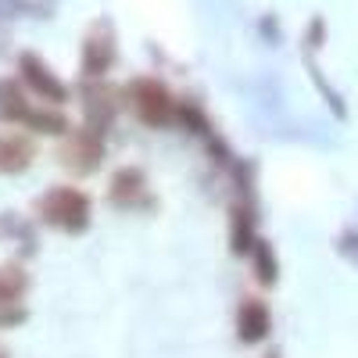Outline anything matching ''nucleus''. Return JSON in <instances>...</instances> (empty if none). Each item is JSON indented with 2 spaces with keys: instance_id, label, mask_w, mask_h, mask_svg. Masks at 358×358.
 <instances>
[{
  "instance_id": "f257e3e1",
  "label": "nucleus",
  "mask_w": 358,
  "mask_h": 358,
  "mask_svg": "<svg viewBox=\"0 0 358 358\" xmlns=\"http://www.w3.org/2000/svg\"><path fill=\"white\" fill-rule=\"evenodd\" d=\"M33 212H36V222L57 229V233H86L90 222H94V201H90L86 190L72 187V183H57L50 187L47 194L36 197L33 204Z\"/></svg>"
},
{
  "instance_id": "f03ea898",
  "label": "nucleus",
  "mask_w": 358,
  "mask_h": 358,
  "mask_svg": "<svg viewBox=\"0 0 358 358\" xmlns=\"http://www.w3.org/2000/svg\"><path fill=\"white\" fill-rule=\"evenodd\" d=\"M122 97H126L129 111L151 129H169V126L179 122V97L155 76L129 79L126 90H122Z\"/></svg>"
},
{
  "instance_id": "7ed1b4c3",
  "label": "nucleus",
  "mask_w": 358,
  "mask_h": 358,
  "mask_svg": "<svg viewBox=\"0 0 358 358\" xmlns=\"http://www.w3.org/2000/svg\"><path fill=\"white\" fill-rule=\"evenodd\" d=\"M108 158V143L104 133L83 126H72L69 136H62V147H57V165L72 176H94Z\"/></svg>"
},
{
  "instance_id": "20e7f679",
  "label": "nucleus",
  "mask_w": 358,
  "mask_h": 358,
  "mask_svg": "<svg viewBox=\"0 0 358 358\" xmlns=\"http://www.w3.org/2000/svg\"><path fill=\"white\" fill-rule=\"evenodd\" d=\"M118 62V40H115V25L108 18L90 22L86 36H83V50H79V76L83 83H104L108 72Z\"/></svg>"
},
{
  "instance_id": "39448f33",
  "label": "nucleus",
  "mask_w": 358,
  "mask_h": 358,
  "mask_svg": "<svg viewBox=\"0 0 358 358\" xmlns=\"http://www.w3.org/2000/svg\"><path fill=\"white\" fill-rule=\"evenodd\" d=\"M29 273L22 262L0 265V330H15L29 319Z\"/></svg>"
},
{
  "instance_id": "423d86ee",
  "label": "nucleus",
  "mask_w": 358,
  "mask_h": 358,
  "mask_svg": "<svg viewBox=\"0 0 358 358\" xmlns=\"http://www.w3.org/2000/svg\"><path fill=\"white\" fill-rule=\"evenodd\" d=\"M18 79L25 83V90H29V94H33L40 104H54V108L69 104V86L57 79V72L43 62L40 54H33V50L18 54Z\"/></svg>"
},
{
  "instance_id": "0eeeda50",
  "label": "nucleus",
  "mask_w": 358,
  "mask_h": 358,
  "mask_svg": "<svg viewBox=\"0 0 358 358\" xmlns=\"http://www.w3.org/2000/svg\"><path fill=\"white\" fill-rule=\"evenodd\" d=\"M108 204L118 212H136V208L151 204V183L140 165H122L108 179Z\"/></svg>"
},
{
  "instance_id": "6e6552de",
  "label": "nucleus",
  "mask_w": 358,
  "mask_h": 358,
  "mask_svg": "<svg viewBox=\"0 0 358 358\" xmlns=\"http://www.w3.org/2000/svg\"><path fill=\"white\" fill-rule=\"evenodd\" d=\"M118 97L122 94L108 83H86L83 86V122L97 133H108L115 126L118 111H122V101Z\"/></svg>"
},
{
  "instance_id": "1a4fd4ad",
  "label": "nucleus",
  "mask_w": 358,
  "mask_h": 358,
  "mask_svg": "<svg viewBox=\"0 0 358 358\" xmlns=\"http://www.w3.org/2000/svg\"><path fill=\"white\" fill-rule=\"evenodd\" d=\"M268 334H273V315H268V305L262 301V297H255V294L241 297V305H236V341L255 348V344L268 341Z\"/></svg>"
},
{
  "instance_id": "9d476101",
  "label": "nucleus",
  "mask_w": 358,
  "mask_h": 358,
  "mask_svg": "<svg viewBox=\"0 0 358 358\" xmlns=\"http://www.w3.org/2000/svg\"><path fill=\"white\" fill-rule=\"evenodd\" d=\"M36 162V143L22 129L0 133V176H22Z\"/></svg>"
},
{
  "instance_id": "9b49d317",
  "label": "nucleus",
  "mask_w": 358,
  "mask_h": 358,
  "mask_svg": "<svg viewBox=\"0 0 358 358\" xmlns=\"http://www.w3.org/2000/svg\"><path fill=\"white\" fill-rule=\"evenodd\" d=\"M258 244V215L251 201H233L229 208V251L236 258L251 255V248Z\"/></svg>"
},
{
  "instance_id": "f8f14e48",
  "label": "nucleus",
  "mask_w": 358,
  "mask_h": 358,
  "mask_svg": "<svg viewBox=\"0 0 358 358\" xmlns=\"http://www.w3.org/2000/svg\"><path fill=\"white\" fill-rule=\"evenodd\" d=\"M33 101H29V90L22 79L15 76H0V122H8V126H18L25 129L29 122V115H33Z\"/></svg>"
},
{
  "instance_id": "ddd939ff",
  "label": "nucleus",
  "mask_w": 358,
  "mask_h": 358,
  "mask_svg": "<svg viewBox=\"0 0 358 358\" xmlns=\"http://www.w3.org/2000/svg\"><path fill=\"white\" fill-rule=\"evenodd\" d=\"M29 133H36V136H69L72 122L62 115V108H54V104H36L33 115H29V122H25Z\"/></svg>"
},
{
  "instance_id": "4468645a",
  "label": "nucleus",
  "mask_w": 358,
  "mask_h": 358,
  "mask_svg": "<svg viewBox=\"0 0 358 358\" xmlns=\"http://www.w3.org/2000/svg\"><path fill=\"white\" fill-rule=\"evenodd\" d=\"M248 258L255 265V280L262 287H273L280 280V265H276V255H273V244H268V241H262V236H258V244L251 248Z\"/></svg>"
},
{
  "instance_id": "2eb2a0df",
  "label": "nucleus",
  "mask_w": 358,
  "mask_h": 358,
  "mask_svg": "<svg viewBox=\"0 0 358 358\" xmlns=\"http://www.w3.org/2000/svg\"><path fill=\"white\" fill-rule=\"evenodd\" d=\"M179 122H183L190 133H197V136L208 133V118H204V111H201L197 104H190V101H179Z\"/></svg>"
},
{
  "instance_id": "dca6fc26",
  "label": "nucleus",
  "mask_w": 358,
  "mask_h": 358,
  "mask_svg": "<svg viewBox=\"0 0 358 358\" xmlns=\"http://www.w3.org/2000/svg\"><path fill=\"white\" fill-rule=\"evenodd\" d=\"M322 29H326V25H322V15H315L312 25H308V47H312V50L322 47Z\"/></svg>"
},
{
  "instance_id": "f3484780",
  "label": "nucleus",
  "mask_w": 358,
  "mask_h": 358,
  "mask_svg": "<svg viewBox=\"0 0 358 358\" xmlns=\"http://www.w3.org/2000/svg\"><path fill=\"white\" fill-rule=\"evenodd\" d=\"M0 358H11V355H8V348H4V344H0Z\"/></svg>"
}]
</instances>
